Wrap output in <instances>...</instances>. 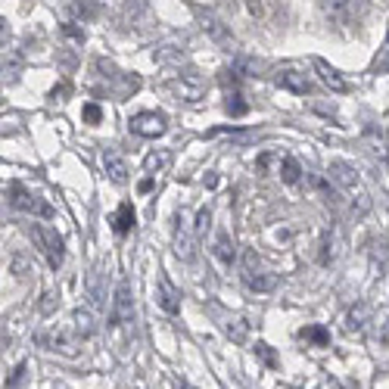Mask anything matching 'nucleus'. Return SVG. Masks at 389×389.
Wrapping results in <instances>:
<instances>
[{
  "label": "nucleus",
  "mask_w": 389,
  "mask_h": 389,
  "mask_svg": "<svg viewBox=\"0 0 389 389\" xmlns=\"http://www.w3.org/2000/svg\"><path fill=\"white\" fill-rule=\"evenodd\" d=\"M330 178H333V184L340 190H346V193L352 196V209H355V215H364L370 212V193L364 190L362 184V175L355 172V165H349V162H330Z\"/></svg>",
  "instance_id": "1"
},
{
  "label": "nucleus",
  "mask_w": 389,
  "mask_h": 389,
  "mask_svg": "<svg viewBox=\"0 0 389 389\" xmlns=\"http://www.w3.org/2000/svg\"><path fill=\"white\" fill-rule=\"evenodd\" d=\"M32 240L38 243V249L44 252V259H47L50 268H60L62 259H66V246H62V237L56 234L54 228H47V224H32Z\"/></svg>",
  "instance_id": "2"
},
{
  "label": "nucleus",
  "mask_w": 389,
  "mask_h": 389,
  "mask_svg": "<svg viewBox=\"0 0 389 389\" xmlns=\"http://www.w3.org/2000/svg\"><path fill=\"white\" fill-rule=\"evenodd\" d=\"M10 206L19 209V212L40 215V218H50V215H54V209H50L47 202L38 200L34 193H28V190H25V187H19V184H13V187H10Z\"/></svg>",
  "instance_id": "3"
},
{
  "label": "nucleus",
  "mask_w": 389,
  "mask_h": 389,
  "mask_svg": "<svg viewBox=\"0 0 389 389\" xmlns=\"http://www.w3.org/2000/svg\"><path fill=\"white\" fill-rule=\"evenodd\" d=\"M113 324H134V299H131V287L125 281H119L113 299Z\"/></svg>",
  "instance_id": "4"
},
{
  "label": "nucleus",
  "mask_w": 389,
  "mask_h": 389,
  "mask_svg": "<svg viewBox=\"0 0 389 389\" xmlns=\"http://www.w3.org/2000/svg\"><path fill=\"white\" fill-rule=\"evenodd\" d=\"M168 91L184 103H196L202 97V81L196 75H172L168 78Z\"/></svg>",
  "instance_id": "5"
},
{
  "label": "nucleus",
  "mask_w": 389,
  "mask_h": 389,
  "mask_svg": "<svg viewBox=\"0 0 389 389\" xmlns=\"http://www.w3.org/2000/svg\"><path fill=\"white\" fill-rule=\"evenodd\" d=\"M128 128H131L137 137H162L165 134V119H162L159 113H137V115H131Z\"/></svg>",
  "instance_id": "6"
},
{
  "label": "nucleus",
  "mask_w": 389,
  "mask_h": 389,
  "mask_svg": "<svg viewBox=\"0 0 389 389\" xmlns=\"http://www.w3.org/2000/svg\"><path fill=\"white\" fill-rule=\"evenodd\" d=\"M200 25H202V32L209 34V38L218 44V47H224V50H231L237 44L234 40V34H231V28H224V22L222 19H215L212 13H200Z\"/></svg>",
  "instance_id": "7"
},
{
  "label": "nucleus",
  "mask_w": 389,
  "mask_h": 389,
  "mask_svg": "<svg viewBox=\"0 0 389 389\" xmlns=\"http://www.w3.org/2000/svg\"><path fill=\"white\" fill-rule=\"evenodd\" d=\"M274 84L283 91H290V94H299V97L311 94V81L305 78L299 69H281V72L274 75Z\"/></svg>",
  "instance_id": "8"
},
{
  "label": "nucleus",
  "mask_w": 389,
  "mask_h": 389,
  "mask_svg": "<svg viewBox=\"0 0 389 389\" xmlns=\"http://www.w3.org/2000/svg\"><path fill=\"white\" fill-rule=\"evenodd\" d=\"M321 10L327 19L346 25V22H352L358 16V0H321Z\"/></svg>",
  "instance_id": "9"
},
{
  "label": "nucleus",
  "mask_w": 389,
  "mask_h": 389,
  "mask_svg": "<svg viewBox=\"0 0 389 389\" xmlns=\"http://www.w3.org/2000/svg\"><path fill=\"white\" fill-rule=\"evenodd\" d=\"M315 72H318V78H321V84L324 88H330L333 94H346L349 91V81L342 78L340 72H336L330 62H324V60H315Z\"/></svg>",
  "instance_id": "10"
},
{
  "label": "nucleus",
  "mask_w": 389,
  "mask_h": 389,
  "mask_svg": "<svg viewBox=\"0 0 389 389\" xmlns=\"http://www.w3.org/2000/svg\"><path fill=\"white\" fill-rule=\"evenodd\" d=\"M38 342L44 346V349L50 352H62V355H75V342L69 340L62 330H44V333H38Z\"/></svg>",
  "instance_id": "11"
},
{
  "label": "nucleus",
  "mask_w": 389,
  "mask_h": 389,
  "mask_svg": "<svg viewBox=\"0 0 389 389\" xmlns=\"http://www.w3.org/2000/svg\"><path fill=\"white\" fill-rule=\"evenodd\" d=\"M159 305L168 315H178V311H181V293L172 287L168 277H159Z\"/></svg>",
  "instance_id": "12"
},
{
  "label": "nucleus",
  "mask_w": 389,
  "mask_h": 389,
  "mask_svg": "<svg viewBox=\"0 0 389 389\" xmlns=\"http://www.w3.org/2000/svg\"><path fill=\"white\" fill-rule=\"evenodd\" d=\"M103 168H106V175L113 178L115 184H125L128 181V162L121 159L119 153H113V150H106V153H103Z\"/></svg>",
  "instance_id": "13"
},
{
  "label": "nucleus",
  "mask_w": 389,
  "mask_h": 389,
  "mask_svg": "<svg viewBox=\"0 0 389 389\" xmlns=\"http://www.w3.org/2000/svg\"><path fill=\"white\" fill-rule=\"evenodd\" d=\"M212 252H215V259H218L222 265H228V268L237 262V249H234V240H231L228 231H222V234L215 237V249H212Z\"/></svg>",
  "instance_id": "14"
},
{
  "label": "nucleus",
  "mask_w": 389,
  "mask_h": 389,
  "mask_svg": "<svg viewBox=\"0 0 389 389\" xmlns=\"http://www.w3.org/2000/svg\"><path fill=\"white\" fill-rule=\"evenodd\" d=\"M72 321H75V333L81 336V340H91V336L97 333V324H94V315H91L88 309H78L72 315Z\"/></svg>",
  "instance_id": "15"
},
{
  "label": "nucleus",
  "mask_w": 389,
  "mask_h": 389,
  "mask_svg": "<svg viewBox=\"0 0 389 389\" xmlns=\"http://www.w3.org/2000/svg\"><path fill=\"white\" fill-rule=\"evenodd\" d=\"M175 252L184 262L193 259V237H190V231L184 228V224H178V231H175Z\"/></svg>",
  "instance_id": "16"
},
{
  "label": "nucleus",
  "mask_w": 389,
  "mask_h": 389,
  "mask_svg": "<svg viewBox=\"0 0 389 389\" xmlns=\"http://www.w3.org/2000/svg\"><path fill=\"white\" fill-rule=\"evenodd\" d=\"M243 283H246L249 290H255V293H271V290L277 287V277L274 274H252V271H246V274H243Z\"/></svg>",
  "instance_id": "17"
},
{
  "label": "nucleus",
  "mask_w": 389,
  "mask_h": 389,
  "mask_svg": "<svg viewBox=\"0 0 389 389\" xmlns=\"http://www.w3.org/2000/svg\"><path fill=\"white\" fill-rule=\"evenodd\" d=\"M113 228H115V234H128V231L134 228V209L128 206V202H121L119 212L113 215Z\"/></svg>",
  "instance_id": "18"
},
{
  "label": "nucleus",
  "mask_w": 389,
  "mask_h": 389,
  "mask_svg": "<svg viewBox=\"0 0 389 389\" xmlns=\"http://www.w3.org/2000/svg\"><path fill=\"white\" fill-rule=\"evenodd\" d=\"M368 321H370V309L364 305V302H358L355 309L349 311V330L352 333H362V330L368 327Z\"/></svg>",
  "instance_id": "19"
},
{
  "label": "nucleus",
  "mask_w": 389,
  "mask_h": 389,
  "mask_svg": "<svg viewBox=\"0 0 389 389\" xmlns=\"http://www.w3.org/2000/svg\"><path fill=\"white\" fill-rule=\"evenodd\" d=\"M209 228H212V209L202 206L200 212H196V224H193V237H206Z\"/></svg>",
  "instance_id": "20"
},
{
  "label": "nucleus",
  "mask_w": 389,
  "mask_h": 389,
  "mask_svg": "<svg viewBox=\"0 0 389 389\" xmlns=\"http://www.w3.org/2000/svg\"><path fill=\"white\" fill-rule=\"evenodd\" d=\"M281 178H283V184H296L302 178V168H299V162L296 159H283L281 162Z\"/></svg>",
  "instance_id": "21"
},
{
  "label": "nucleus",
  "mask_w": 389,
  "mask_h": 389,
  "mask_svg": "<svg viewBox=\"0 0 389 389\" xmlns=\"http://www.w3.org/2000/svg\"><path fill=\"white\" fill-rule=\"evenodd\" d=\"M228 336H231L234 342H243V340H246V321H231V324H228Z\"/></svg>",
  "instance_id": "22"
},
{
  "label": "nucleus",
  "mask_w": 389,
  "mask_h": 389,
  "mask_svg": "<svg viewBox=\"0 0 389 389\" xmlns=\"http://www.w3.org/2000/svg\"><path fill=\"white\" fill-rule=\"evenodd\" d=\"M168 162V156L165 153H150L147 156V162H143V168H147V172H156V168H162Z\"/></svg>",
  "instance_id": "23"
},
{
  "label": "nucleus",
  "mask_w": 389,
  "mask_h": 389,
  "mask_svg": "<svg viewBox=\"0 0 389 389\" xmlns=\"http://www.w3.org/2000/svg\"><path fill=\"white\" fill-rule=\"evenodd\" d=\"M246 103H243V97L240 94H234V97H231V100H228V113L231 115H246Z\"/></svg>",
  "instance_id": "24"
},
{
  "label": "nucleus",
  "mask_w": 389,
  "mask_h": 389,
  "mask_svg": "<svg viewBox=\"0 0 389 389\" xmlns=\"http://www.w3.org/2000/svg\"><path fill=\"white\" fill-rule=\"evenodd\" d=\"M100 119H103V109L97 106V103H88V106H84V121H88V125H97Z\"/></svg>",
  "instance_id": "25"
},
{
  "label": "nucleus",
  "mask_w": 389,
  "mask_h": 389,
  "mask_svg": "<svg viewBox=\"0 0 389 389\" xmlns=\"http://www.w3.org/2000/svg\"><path fill=\"white\" fill-rule=\"evenodd\" d=\"M22 374H25V364H19V368L13 370V377H10V383H7V389H16L22 383Z\"/></svg>",
  "instance_id": "26"
},
{
  "label": "nucleus",
  "mask_w": 389,
  "mask_h": 389,
  "mask_svg": "<svg viewBox=\"0 0 389 389\" xmlns=\"http://www.w3.org/2000/svg\"><path fill=\"white\" fill-rule=\"evenodd\" d=\"M137 190H141V193H150V190H153V178H143V181L137 184Z\"/></svg>",
  "instance_id": "27"
},
{
  "label": "nucleus",
  "mask_w": 389,
  "mask_h": 389,
  "mask_svg": "<svg viewBox=\"0 0 389 389\" xmlns=\"http://www.w3.org/2000/svg\"><path fill=\"white\" fill-rule=\"evenodd\" d=\"M311 340H315V342H327V333H324L321 327H315V330H311Z\"/></svg>",
  "instance_id": "28"
},
{
  "label": "nucleus",
  "mask_w": 389,
  "mask_h": 389,
  "mask_svg": "<svg viewBox=\"0 0 389 389\" xmlns=\"http://www.w3.org/2000/svg\"><path fill=\"white\" fill-rule=\"evenodd\" d=\"M178 389H193V386H190V383H178Z\"/></svg>",
  "instance_id": "29"
}]
</instances>
